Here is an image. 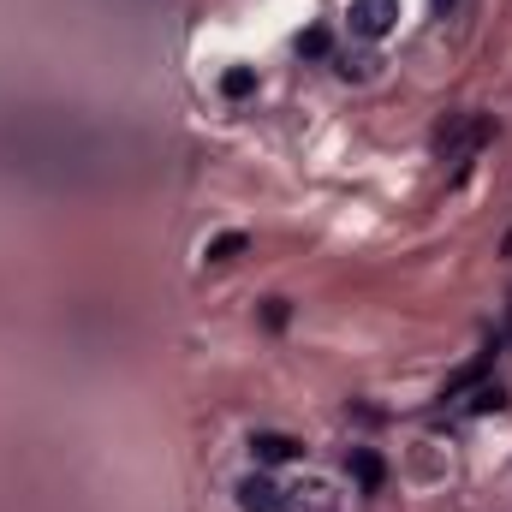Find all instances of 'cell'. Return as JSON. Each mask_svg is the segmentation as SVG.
Here are the masks:
<instances>
[{
    "label": "cell",
    "instance_id": "cell-10",
    "mask_svg": "<svg viewBox=\"0 0 512 512\" xmlns=\"http://www.w3.org/2000/svg\"><path fill=\"white\" fill-rule=\"evenodd\" d=\"M501 405H507L501 387H477V399H471V411H501Z\"/></svg>",
    "mask_w": 512,
    "mask_h": 512
},
{
    "label": "cell",
    "instance_id": "cell-1",
    "mask_svg": "<svg viewBox=\"0 0 512 512\" xmlns=\"http://www.w3.org/2000/svg\"><path fill=\"white\" fill-rule=\"evenodd\" d=\"M489 137H495V120H489V114H465V120H453V126L435 131V149H441L447 161H471Z\"/></svg>",
    "mask_w": 512,
    "mask_h": 512
},
{
    "label": "cell",
    "instance_id": "cell-7",
    "mask_svg": "<svg viewBox=\"0 0 512 512\" xmlns=\"http://www.w3.org/2000/svg\"><path fill=\"white\" fill-rule=\"evenodd\" d=\"M251 90H256V72H251V66H233V72L221 78V96H227V102H245Z\"/></svg>",
    "mask_w": 512,
    "mask_h": 512
},
{
    "label": "cell",
    "instance_id": "cell-3",
    "mask_svg": "<svg viewBox=\"0 0 512 512\" xmlns=\"http://www.w3.org/2000/svg\"><path fill=\"white\" fill-rule=\"evenodd\" d=\"M352 36H364V42H382L387 30L399 24V0H352Z\"/></svg>",
    "mask_w": 512,
    "mask_h": 512
},
{
    "label": "cell",
    "instance_id": "cell-5",
    "mask_svg": "<svg viewBox=\"0 0 512 512\" xmlns=\"http://www.w3.org/2000/svg\"><path fill=\"white\" fill-rule=\"evenodd\" d=\"M239 507L245 512H280V489H274L262 471H251V477L239 483Z\"/></svg>",
    "mask_w": 512,
    "mask_h": 512
},
{
    "label": "cell",
    "instance_id": "cell-11",
    "mask_svg": "<svg viewBox=\"0 0 512 512\" xmlns=\"http://www.w3.org/2000/svg\"><path fill=\"white\" fill-rule=\"evenodd\" d=\"M447 6H453V0H435V12H447Z\"/></svg>",
    "mask_w": 512,
    "mask_h": 512
},
{
    "label": "cell",
    "instance_id": "cell-6",
    "mask_svg": "<svg viewBox=\"0 0 512 512\" xmlns=\"http://www.w3.org/2000/svg\"><path fill=\"white\" fill-rule=\"evenodd\" d=\"M346 465H352V477H358V483H364V489H382L387 465H382V459H376V453H370V447H358V453H352V459H346Z\"/></svg>",
    "mask_w": 512,
    "mask_h": 512
},
{
    "label": "cell",
    "instance_id": "cell-9",
    "mask_svg": "<svg viewBox=\"0 0 512 512\" xmlns=\"http://www.w3.org/2000/svg\"><path fill=\"white\" fill-rule=\"evenodd\" d=\"M328 48H334V36H328V30H322V24H316V30H304V36H298V54H310V60H322V54H328Z\"/></svg>",
    "mask_w": 512,
    "mask_h": 512
},
{
    "label": "cell",
    "instance_id": "cell-2",
    "mask_svg": "<svg viewBox=\"0 0 512 512\" xmlns=\"http://www.w3.org/2000/svg\"><path fill=\"white\" fill-rule=\"evenodd\" d=\"M280 512H340V495L328 477H298L292 489H280Z\"/></svg>",
    "mask_w": 512,
    "mask_h": 512
},
{
    "label": "cell",
    "instance_id": "cell-4",
    "mask_svg": "<svg viewBox=\"0 0 512 512\" xmlns=\"http://www.w3.org/2000/svg\"><path fill=\"white\" fill-rule=\"evenodd\" d=\"M298 453H304V447H298L292 435H280V429H256L251 435V459L256 465H292Z\"/></svg>",
    "mask_w": 512,
    "mask_h": 512
},
{
    "label": "cell",
    "instance_id": "cell-8",
    "mask_svg": "<svg viewBox=\"0 0 512 512\" xmlns=\"http://www.w3.org/2000/svg\"><path fill=\"white\" fill-rule=\"evenodd\" d=\"M245 245H251V239H245V233H221V239H215V245H209V262H233V256L245 251Z\"/></svg>",
    "mask_w": 512,
    "mask_h": 512
}]
</instances>
